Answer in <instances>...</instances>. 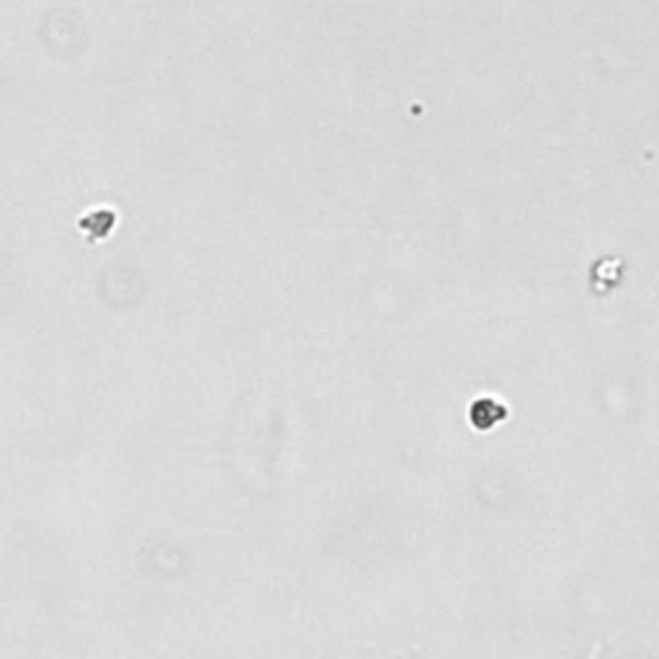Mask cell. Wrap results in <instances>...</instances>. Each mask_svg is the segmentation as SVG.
Segmentation results:
<instances>
[{
  "label": "cell",
  "mask_w": 659,
  "mask_h": 659,
  "mask_svg": "<svg viewBox=\"0 0 659 659\" xmlns=\"http://www.w3.org/2000/svg\"><path fill=\"white\" fill-rule=\"evenodd\" d=\"M508 415H510V407L494 394H482L469 405V422L479 433H489L492 428L505 422Z\"/></svg>",
  "instance_id": "obj_1"
}]
</instances>
